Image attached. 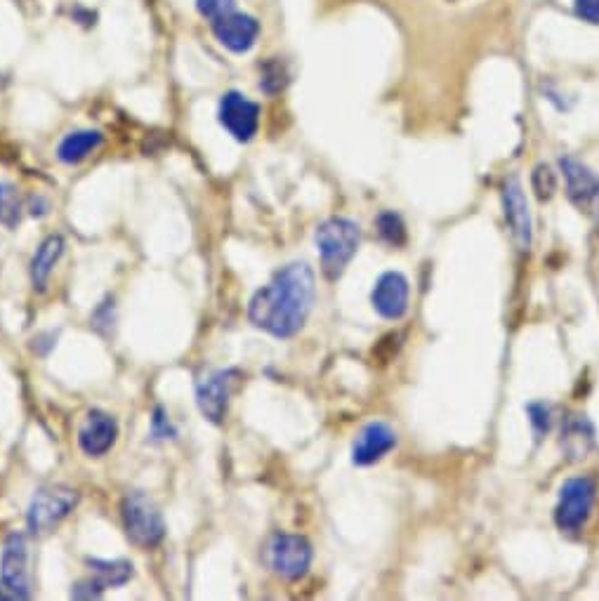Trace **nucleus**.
<instances>
[{"instance_id":"f257e3e1","label":"nucleus","mask_w":599,"mask_h":601,"mask_svg":"<svg viewBox=\"0 0 599 601\" xmlns=\"http://www.w3.org/2000/svg\"><path fill=\"white\" fill-rule=\"evenodd\" d=\"M317 300V276L307 262H293L253 295L248 319L274 338H293L305 326Z\"/></svg>"},{"instance_id":"f03ea898","label":"nucleus","mask_w":599,"mask_h":601,"mask_svg":"<svg viewBox=\"0 0 599 601\" xmlns=\"http://www.w3.org/2000/svg\"><path fill=\"white\" fill-rule=\"evenodd\" d=\"M314 241H317L321 255V272L328 281H338L345 274L352 257L357 255L361 227L347 217H331V220L319 224Z\"/></svg>"},{"instance_id":"7ed1b4c3","label":"nucleus","mask_w":599,"mask_h":601,"mask_svg":"<svg viewBox=\"0 0 599 601\" xmlns=\"http://www.w3.org/2000/svg\"><path fill=\"white\" fill-rule=\"evenodd\" d=\"M121 517L125 536L142 550H151L166 536V524H163V514L156 507L154 500L147 493L133 491L123 498Z\"/></svg>"},{"instance_id":"20e7f679","label":"nucleus","mask_w":599,"mask_h":601,"mask_svg":"<svg viewBox=\"0 0 599 601\" xmlns=\"http://www.w3.org/2000/svg\"><path fill=\"white\" fill-rule=\"evenodd\" d=\"M78 505V491L69 486L38 488L26 512V526L34 536H45L52 528L62 524Z\"/></svg>"},{"instance_id":"39448f33","label":"nucleus","mask_w":599,"mask_h":601,"mask_svg":"<svg viewBox=\"0 0 599 601\" xmlns=\"http://www.w3.org/2000/svg\"><path fill=\"white\" fill-rule=\"evenodd\" d=\"M597 500V484L590 477L569 479L559 491V503L555 510V521L559 531L576 533L590 519L592 507Z\"/></svg>"},{"instance_id":"423d86ee","label":"nucleus","mask_w":599,"mask_h":601,"mask_svg":"<svg viewBox=\"0 0 599 601\" xmlns=\"http://www.w3.org/2000/svg\"><path fill=\"white\" fill-rule=\"evenodd\" d=\"M312 545L307 538L276 533L267 545V564L283 580H300L312 566Z\"/></svg>"},{"instance_id":"0eeeda50","label":"nucleus","mask_w":599,"mask_h":601,"mask_svg":"<svg viewBox=\"0 0 599 601\" xmlns=\"http://www.w3.org/2000/svg\"><path fill=\"white\" fill-rule=\"evenodd\" d=\"M0 578L12 599L31 597V573H29V543L24 533H12L5 540L0 554Z\"/></svg>"},{"instance_id":"6e6552de","label":"nucleus","mask_w":599,"mask_h":601,"mask_svg":"<svg viewBox=\"0 0 599 601\" xmlns=\"http://www.w3.org/2000/svg\"><path fill=\"white\" fill-rule=\"evenodd\" d=\"M217 118L236 142H250L258 135L260 128V107L250 102L239 90H229L222 95L220 107H217Z\"/></svg>"},{"instance_id":"1a4fd4ad","label":"nucleus","mask_w":599,"mask_h":601,"mask_svg":"<svg viewBox=\"0 0 599 601\" xmlns=\"http://www.w3.org/2000/svg\"><path fill=\"white\" fill-rule=\"evenodd\" d=\"M239 378V371L227 368V371H215L210 373L208 378L199 380V385H196V404H199L203 418L213 422V425H220V422L225 420L229 401H232L234 387Z\"/></svg>"},{"instance_id":"9d476101","label":"nucleus","mask_w":599,"mask_h":601,"mask_svg":"<svg viewBox=\"0 0 599 601\" xmlns=\"http://www.w3.org/2000/svg\"><path fill=\"white\" fill-rule=\"evenodd\" d=\"M559 168L564 173L566 194H569L571 203L581 213L590 215L592 220L599 222V177L571 156L559 158Z\"/></svg>"},{"instance_id":"9b49d317","label":"nucleus","mask_w":599,"mask_h":601,"mask_svg":"<svg viewBox=\"0 0 599 601\" xmlns=\"http://www.w3.org/2000/svg\"><path fill=\"white\" fill-rule=\"evenodd\" d=\"M503 208L517 250L519 253H529L531 239H533L531 213H529V201H526L522 180H519L517 175H510L508 180L503 182Z\"/></svg>"},{"instance_id":"f8f14e48","label":"nucleus","mask_w":599,"mask_h":601,"mask_svg":"<svg viewBox=\"0 0 599 601\" xmlns=\"http://www.w3.org/2000/svg\"><path fill=\"white\" fill-rule=\"evenodd\" d=\"M213 33L222 48L234 52V55H246L258 43L260 22L253 15H243V12L234 10L225 17L215 19Z\"/></svg>"},{"instance_id":"ddd939ff","label":"nucleus","mask_w":599,"mask_h":601,"mask_svg":"<svg viewBox=\"0 0 599 601\" xmlns=\"http://www.w3.org/2000/svg\"><path fill=\"white\" fill-rule=\"evenodd\" d=\"M118 439V422L114 415L104 411H90L85 415V422L78 432V446L90 458H102L114 448Z\"/></svg>"},{"instance_id":"4468645a","label":"nucleus","mask_w":599,"mask_h":601,"mask_svg":"<svg viewBox=\"0 0 599 601\" xmlns=\"http://www.w3.org/2000/svg\"><path fill=\"white\" fill-rule=\"evenodd\" d=\"M408 295H411V288H408L406 276L399 272H385L375 281L371 302L380 316L397 321L408 312Z\"/></svg>"},{"instance_id":"2eb2a0df","label":"nucleus","mask_w":599,"mask_h":601,"mask_svg":"<svg viewBox=\"0 0 599 601\" xmlns=\"http://www.w3.org/2000/svg\"><path fill=\"white\" fill-rule=\"evenodd\" d=\"M397 446V434L385 422H371L361 429V434L354 441L352 448V462L359 467H368L373 462L383 460L392 448Z\"/></svg>"},{"instance_id":"dca6fc26","label":"nucleus","mask_w":599,"mask_h":601,"mask_svg":"<svg viewBox=\"0 0 599 601\" xmlns=\"http://www.w3.org/2000/svg\"><path fill=\"white\" fill-rule=\"evenodd\" d=\"M559 444H562L566 460L581 462L588 458L592 448H595V427H592V422L585 418V415L571 413L562 425V439H559Z\"/></svg>"},{"instance_id":"f3484780","label":"nucleus","mask_w":599,"mask_h":601,"mask_svg":"<svg viewBox=\"0 0 599 601\" xmlns=\"http://www.w3.org/2000/svg\"><path fill=\"white\" fill-rule=\"evenodd\" d=\"M104 144V135L100 130H76L69 132L57 147V158L64 165H76L88 158L90 154H95Z\"/></svg>"},{"instance_id":"a211bd4d","label":"nucleus","mask_w":599,"mask_h":601,"mask_svg":"<svg viewBox=\"0 0 599 601\" xmlns=\"http://www.w3.org/2000/svg\"><path fill=\"white\" fill-rule=\"evenodd\" d=\"M62 255H64V239L59 234L48 236V239L38 246L34 257H31V283H34L36 290L48 288L52 269H55V264L59 262V257Z\"/></svg>"},{"instance_id":"6ab92c4d","label":"nucleus","mask_w":599,"mask_h":601,"mask_svg":"<svg viewBox=\"0 0 599 601\" xmlns=\"http://www.w3.org/2000/svg\"><path fill=\"white\" fill-rule=\"evenodd\" d=\"M88 569L92 573V578L100 583L104 590L109 587H123L125 583H130V578L135 576V569L130 561L125 559H88Z\"/></svg>"},{"instance_id":"aec40b11","label":"nucleus","mask_w":599,"mask_h":601,"mask_svg":"<svg viewBox=\"0 0 599 601\" xmlns=\"http://www.w3.org/2000/svg\"><path fill=\"white\" fill-rule=\"evenodd\" d=\"M291 74H288L286 62H281L279 57H269L260 64V90L265 95H279L281 90H286Z\"/></svg>"},{"instance_id":"412c9836","label":"nucleus","mask_w":599,"mask_h":601,"mask_svg":"<svg viewBox=\"0 0 599 601\" xmlns=\"http://www.w3.org/2000/svg\"><path fill=\"white\" fill-rule=\"evenodd\" d=\"M378 231H380V239L385 243H390V246H404L406 241V224L397 213H383L378 217Z\"/></svg>"},{"instance_id":"4be33fe9","label":"nucleus","mask_w":599,"mask_h":601,"mask_svg":"<svg viewBox=\"0 0 599 601\" xmlns=\"http://www.w3.org/2000/svg\"><path fill=\"white\" fill-rule=\"evenodd\" d=\"M531 184H533V191H536V196L541 198V201H548V198H552V194L557 191V177L555 173L550 170V165H536V170H533L531 175Z\"/></svg>"},{"instance_id":"5701e85b","label":"nucleus","mask_w":599,"mask_h":601,"mask_svg":"<svg viewBox=\"0 0 599 601\" xmlns=\"http://www.w3.org/2000/svg\"><path fill=\"white\" fill-rule=\"evenodd\" d=\"M17 210H19V201H17V191L12 184L0 182V222L12 227L17 220Z\"/></svg>"},{"instance_id":"b1692460","label":"nucleus","mask_w":599,"mask_h":601,"mask_svg":"<svg viewBox=\"0 0 599 601\" xmlns=\"http://www.w3.org/2000/svg\"><path fill=\"white\" fill-rule=\"evenodd\" d=\"M196 10H199L201 17L215 22V19L225 17L229 12L236 10V0H196Z\"/></svg>"},{"instance_id":"393cba45","label":"nucleus","mask_w":599,"mask_h":601,"mask_svg":"<svg viewBox=\"0 0 599 601\" xmlns=\"http://www.w3.org/2000/svg\"><path fill=\"white\" fill-rule=\"evenodd\" d=\"M151 437L156 441L161 439H175L177 437V429L173 422H170L168 413L163 411L161 406L154 408V418H151Z\"/></svg>"},{"instance_id":"a878e982","label":"nucleus","mask_w":599,"mask_h":601,"mask_svg":"<svg viewBox=\"0 0 599 601\" xmlns=\"http://www.w3.org/2000/svg\"><path fill=\"white\" fill-rule=\"evenodd\" d=\"M526 411H529V415H531L533 432H536V437H538V439H541L543 434H548V432H550V425H552V420H550V406H545V404H531L529 408H526Z\"/></svg>"},{"instance_id":"bb28decb","label":"nucleus","mask_w":599,"mask_h":601,"mask_svg":"<svg viewBox=\"0 0 599 601\" xmlns=\"http://www.w3.org/2000/svg\"><path fill=\"white\" fill-rule=\"evenodd\" d=\"M574 12L581 22L599 26V0H574Z\"/></svg>"},{"instance_id":"cd10ccee","label":"nucleus","mask_w":599,"mask_h":601,"mask_svg":"<svg viewBox=\"0 0 599 601\" xmlns=\"http://www.w3.org/2000/svg\"><path fill=\"white\" fill-rule=\"evenodd\" d=\"M104 592V587L97 583L95 578L90 580H81V583H76L74 590H71V597L74 599H100Z\"/></svg>"},{"instance_id":"c85d7f7f","label":"nucleus","mask_w":599,"mask_h":601,"mask_svg":"<svg viewBox=\"0 0 599 601\" xmlns=\"http://www.w3.org/2000/svg\"><path fill=\"white\" fill-rule=\"evenodd\" d=\"M48 210H50V206H48V201H45V198H41V196L31 198V215L43 217V215H48Z\"/></svg>"},{"instance_id":"c756f323","label":"nucleus","mask_w":599,"mask_h":601,"mask_svg":"<svg viewBox=\"0 0 599 601\" xmlns=\"http://www.w3.org/2000/svg\"><path fill=\"white\" fill-rule=\"evenodd\" d=\"M8 597H10V594H5L3 590H0V599H8Z\"/></svg>"}]
</instances>
